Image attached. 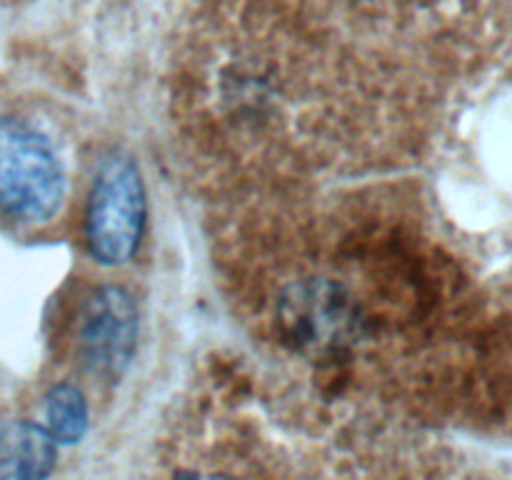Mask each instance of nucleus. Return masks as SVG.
<instances>
[{
    "label": "nucleus",
    "instance_id": "7ed1b4c3",
    "mask_svg": "<svg viewBox=\"0 0 512 480\" xmlns=\"http://www.w3.org/2000/svg\"><path fill=\"white\" fill-rule=\"evenodd\" d=\"M283 338L300 353L328 355L360 338L363 318L353 295L325 278L293 283L278 300Z\"/></svg>",
    "mask_w": 512,
    "mask_h": 480
},
{
    "label": "nucleus",
    "instance_id": "423d86ee",
    "mask_svg": "<svg viewBox=\"0 0 512 480\" xmlns=\"http://www.w3.org/2000/svg\"><path fill=\"white\" fill-rule=\"evenodd\" d=\"M45 418H48V433L55 443L73 445L83 440L88 430V403L80 388L70 383H58L50 388L45 398Z\"/></svg>",
    "mask_w": 512,
    "mask_h": 480
},
{
    "label": "nucleus",
    "instance_id": "f257e3e1",
    "mask_svg": "<svg viewBox=\"0 0 512 480\" xmlns=\"http://www.w3.org/2000/svg\"><path fill=\"white\" fill-rule=\"evenodd\" d=\"M65 195L53 145L33 128L0 120V210L25 223L48 220Z\"/></svg>",
    "mask_w": 512,
    "mask_h": 480
},
{
    "label": "nucleus",
    "instance_id": "0eeeda50",
    "mask_svg": "<svg viewBox=\"0 0 512 480\" xmlns=\"http://www.w3.org/2000/svg\"><path fill=\"white\" fill-rule=\"evenodd\" d=\"M173 480H238L233 475H225V473H178Z\"/></svg>",
    "mask_w": 512,
    "mask_h": 480
},
{
    "label": "nucleus",
    "instance_id": "39448f33",
    "mask_svg": "<svg viewBox=\"0 0 512 480\" xmlns=\"http://www.w3.org/2000/svg\"><path fill=\"white\" fill-rule=\"evenodd\" d=\"M58 443L30 420H0V480H48Z\"/></svg>",
    "mask_w": 512,
    "mask_h": 480
},
{
    "label": "nucleus",
    "instance_id": "f03ea898",
    "mask_svg": "<svg viewBox=\"0 0 512 480\" xmlns=\"http://www.w3.org/2000/svg\"><path fill=\"white\" fill-rule=\"evenodd\" d=\"M145 225V190L128 155H110L98 170L85 215L90 253L103 265L133 258Z\"/></svg>",
    "mask_w": 512,
    "mask_h": 480
},
{
    "label": "nucleus",
    "instance_id": "20e7f679",
    "mask_svg": "<svg viewBox=\"0 0 512 480\" xmlns=\"http://www.w3.org/2000/svg\"><path fill=\"white\" fill-rule=\"evenodd\" d=\"M138 338V310L128 290L105 285L85 303L80 323V358L88 373L108 383L128 370Z\"/></svg>",
    "mask_w": 512,
    "mask_h": 480
},
{
    "label": "nucleus",
    "instance_id": "6e6552de",
    "mask_svg": "<svg viewBox=\"0 0 512 480\" xmlns=\"http://www.w3.org/2000/svg\"><path fill=\"white\" fill-rule=\"evenodd\" d=\"M360 3H375V0H360Z\"/></svg>",
    "mask_w": 512,
    "mask_h": 480
}]
</instances>
